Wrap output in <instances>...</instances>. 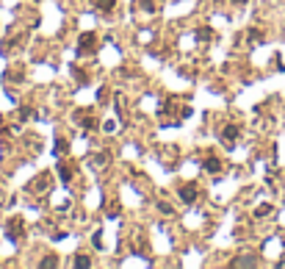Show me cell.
Here are the masks:
<instances>
[{"mask_svg": "<svg viewBox=\"0 0 285 269\" xmlns=\"http://www.w3.org/2000/svg\"><path fill=\"white\" fill-rule=\"evenodd\" d=\"M75 267L78 269H89V267H92V258H89V255H78V258H75Z\"/></svg>", "mask_w": 285, "mask_h": 269, "instance_id": "5", "label": "cell"}, {"mask_svg": "<svg viewBox=\"0 0 285 269\" xmlns=\"http://www.w3.org/2000/svg\"><path fill=\"white\" fill-rule=\"evenodd\" d=\"M205 169H208V172H219V169H222V164H219V158L208 155V158H205Z\"/></svg>", "mask_w": 285, "mask_h": 269, "instance_id": "4", "label": "cell"}, {"mask_svg": "<svg viewBox=\"0 0 285 269\" xmlns=\"http://www.w3.org/2000/svg\"><path fill=\"white\" fill-rule=\"evenodd\" d=\"M257 261L255 258H238V261H233V267H255Z\"/></svg>", "mask_w": 285, "mask_h": 269, "instance_id": "7", "label": "cell"}, {"mask_svg": "<svg viewBox=\"0 0 285 269\" xmlns=\"http://www.w3.org/2000/svg\"><path fill=\"white\" fill-rule=\"evenodd\" d=\"M56 264H58L56 258H45V261H42V267H56Z\"/></svg>", "mask_w": 285, "mask_h": 269, "instance_id": "10", "label": "cell"}, {"mask_svg": "<svg viewBox=\"0 0 285 269\" xmlns=\"http://www.w3.org/2000/svg\"><path fill=\"white\" fill-rule=\"evenodd\" d=\"M69 178H72V169H69L67 164H61V181L67 183V181H69Z\"/></svg>", "mask_w": 285, "mask_h": 269, "instance_id": "8", "label": "cell"}, {"mask_svg": "<svg viewBox=\"0 0 285 269\" xmlns=\"http://www.w3.org/2000/svg\"><path fill=\"white\" fill-rule=\"evenodd\" d=\"M236 136H238V128H236V125H230L227 131H224V134H222V142L233 144V142H236Z\"/></svg>", "mask_w": 285, "mask_h": 269, "instance_id": "3", "label": "cell"}, {"mask_svg": "<svg viewBox=\"0 0 285 269\" xmlns=\"http://www.w3.org/2000/svg\"><path fill=\"white\" fill-rule=\"evenodd\" d=\"M111 6H114V0H100V9H111Z\"/></svg>", "mask_w": 285, "mask_h": 269, "instance_id": "9", "label": "cell"}, {"mask_svg": "<svg viewBox=\"0 0 285 269\" xmlns=\"http://www.w3.org/2000/svg\"><path fill=\"white\" fill-rule=\"evenodd\" d=\"M19 228H22V222H19V219H14V222H11V225H9V239H17V236H19Z\"/></svg>", "mask_w": 285, "mask_h": 269, "instance_id": "6", "label": "cell"}, {"mask_svg": "<svg viewBox=\"0 0 285 269\" xmlns=\"http://www.w3.org/2000/svg\"><path fill=\"white\" fill-rule=\"evenodd\" d=\"M180 200H183V202H194V200H197V189H194L191 183L180 189Z\"/></svg>", "mask_w": 285, "mask_h": 269, "instance_id": "1", "label": "cell"}, {"mask_svg": "<svg viewBox=\"0 0 285 269\" xmlns=\"http://www.w3.org/2000/svg\"><path fill=\"white\" fill-rule=\"evenodd\" d=\"M97 45V36L95 34H83V36H80V53H83V50H89V48H95Z\"/></svg>", "mask_w": 285, "mask_h": 269, "instance_id": "2", "label": "cell"}]
</instances>
